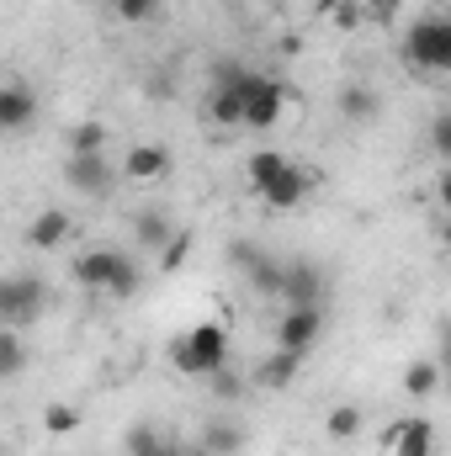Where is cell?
I'll return each instance as SVG.
<instances>
[{
  "mask_svg": "<svg viewBox=\"0 0 451 456\" xmlns=\"http://www.w3.org/2000/svg\"><path fill=\"white\" fill-rule=\"evenodd\" d=\"M170 366H176L181 377H213L218 366H228V330L218 319H208V324L176 335V340H170Z\"/></svg>",
  "mask_w": 451,
  "mask_h": 456,
  "instance_id": "cell-1",
  "label": "cell"
},
{
  "mask_svg": "<svg viewBox=\"0 0 451 456\" xmlns=\"http://www.w3.org/2000/svg\"><path fill=\"white\" fill-rule=\"evenodd\" d=\"M255 69L239 59H213L208 69V117L218 127H244V96H250Z\"/></svg>",
  "mask_w": 451,
  "mask_h": 456,
  "instance_id": "cell-2",
  "label": "cell"
},
{
  "mask_svg": "<svg viewBox=\"0 0 451 456\" xmlns=\"http://www.w3.org/2000/svg\"><path fill=\"white\" fill-rule=\"evenodd\" d=\"M404 64L414 75H451V16H420L404 32Z\"/></svg>",
  "mask_w": 451,
  "mask_h": 456,
  "instance_id": "cell-3",
  "label": "cell"
},
{
  "mask_svg": "<svg viewBox=\"0 0 451 456\" xmlns=\"http://www.w3.org/2000/svg\"><path fill=\"white\" fill-rule=\"evenodd\" d=\"M43 303H48V292H43V281H37V276L16 271V276H5V281H0V319H5L11 330H21V324L43 319Z\"/></svg>",
  "mask_w": 451,
  "mask_h": 456,
  "instance_id": "cell-4",
  "label": "cell"
},
{
  "mask_svg": "<svg viewBox=\"0 0 451 456\" xmlns=\"http://www.w3.org/2000/svg\"><path fill=\"white\" fill-rule=\"evenodd\" d=\"M287 102H292L287 80H276V75H260V69H255V80H250V96H244V127H250V133H266V127H276V117L287 112Z\"/></svg>",
  "mask_w": 451,
  "mask_h": 456,
  "instance_id": "cell-5",
  "label": "cell"
},
{
  "mask_svg": "<svg viewBox=\"0 0 451 456\" xmlns=\"http://www.w3.org/2000/svg\"><path fill=\"white\" fill-rule=\"evenodd\" d=\"M64 181H70L80 197L102 202V197H112L117 170L107 165V154H70V159H64Z\"/></svg>",
  "mask_w": 451,
  "mask_h": 456,
  "instance_id": "cell-6",
  "label": "cell"
},
{
  "mask_svg": "<svg viewBox=\"0 0 451 456\" xmlns=\"http://www.w3.org/2000/svg\"><path fill=\"white\" fill-rule=\"evenodd\" d=\"M176 170V154H170V143H154V138H144V143H127V159H122V175L127 181H138V186H154V181H165Z\"/></svg>",
  "mask_w": 451,
  "mask_h": 456,
  "instance_id": "cell-7",
  "label": "cell"
},
{
  "mask_svg": "<svg viewBox=\"0 0 451 456\" xmlns=\"http://www.w3.org/2000/svg\"><path fill=\"white\" fill-rule=\"evenodd\" d=\"M282 303L287 308H324V271L314 260H287V271H282Z\"/></svg>",
  "mask_w": 451,
  "mask_h": 456,
  "instance_id": "cell-8",
  "label": "cell"
},
{
  "mask_svg": "<svg viewBox=\"0 0 451 456\" xmlns=\"http://www.w3.org/2000/svg\"><path fill=\"white\" fill-rule=\"evenodd\" d=\"M382 452L388 456H436V425H430L425 414L393 419V425L382 430Z\"/></svg>",
  "mask_w": 451,
  "mask_h": 456,
  "instance_id": "cell-9",
  "label": "cell"
},
{
  "mask_svg": "<svg viewBox=\"0 0 451 456\" xmlns=\"http://www.w3.org/2000/svg\"><path fill=\"white\" fill-rule=\"evenodd\" d=\"M319 335H324V308H287V314L276 319V350L308 355Z\"/></svg>",
  "mask_w": 451,
  "mask_h": 456,
  "instance_id": "cell-10",
  "label": "cell"
},
{
  "mask_svg": "<svg viewBox=\"0 0 451 456\" xmlns=\"http://www.w3.org/2000/svg\"><path fill=\"white\" fill-rule=\"evenodd\" d=\"M314 181H319V175H314L308 165H298V159H292V165L282 170V181L260 191V202H266L271 213H292V208H303V202H308V191H314Z\"/></svg>",
  "mask_w": 451,
  "mask_h": 456,
  "instance_id": "cell-11",
  "label": "cell"
},
{
  "mask_svg": "<svg viewBox=\"0 0 451 456\" xmlns=\"http://www.w3.org/2000/svg\"><path fill=\"white\" fill-rule=\"evenodd\" d=\"M122 260H127V255H117L112 244H96V249H86V255L75 260V281H80L86 292H107L112 276L122 271Z\"/></svg>",
  "mask_w": 451,
  "mask_h": 456,
  "instance_id": "cell-12",
  "label": "cell"
},
{
  "mask_svg": "<svg viewBox=\"0 0 451 456\" xmlns=\"http://www.w3.org/2000/svg\"><path fill=\"white\" fill-rule=\"evenodd\" d=\"M228 255L244 265V281H250L255 292H271V297H282V271H287L282 260H271L266 249H250V244H234Z\"/></svg>",
  "mask_w": 451,
  "mask_h": 456,
  "instance_id": "cell-13",
  "label": "cell"
},
{
  "mask_svg": "<svg viewBox=\"0 0 451 456\" xmlns=\"http://www.w3.org/2000/svg\"><path fill=\"white\" fill-rule=\"evenodd\" d=\"M32 117H37V96H32V86L5 80V86H0V133H27Z\"/></svg>",
  "mask_w": 451,
  "mask_h": 456,
  "instance_id": "cell-14",
  "label": "cell"
},
{
  "mask_svg": "<svg viewBox=\"0 0 451 456\" xmlns=\"http://www.w3.org/2000/svg\"><path fill=\"white\" fill-rule=\"evenodd\" d=\"M298 371H303V355H298V350H271V355L255 366V387L282 393V387H292V382H298Z\"/></svg>",
  "mask_w": 451,
  "mask_h": 456,
  "instance_id": "cell-15",
  "label": "cell"
},
{
  "mask_svg": "<svg viewBox=\"0 0 451 456\" xmlns=\"http://www.w3.org/2000/svg\"><path fill=\"white\" fill-rule=\"evenodd\" d=\"M441 382H447V371H441V361H436V355H414V361L404 366V398H414V403L436 398V393H441Z\"/></svg>",
  "mask_w": 451,
  "mask_h": 456,
  "instance_id": "cell-16",
  "label": "cell"
},
{
  "mask_svg": "<svg viewBox=\"0 0 451 456\" xmlns=\"http://www.w3.org/2000/svg\"><path fill=\"white\" fill-rule=\"evenodd\" d=\"M70 228H75V218H70L64 208H43V213L32 218V228H27V244H32V249H59V244L70 239Z\"/></svg>",
  "mask_w": 451,
  "mask_h": 456,
  "instance_id": "cell-17",
  "label": "cell"
},
{
  "mask_svg": "<svg viewBox=\"0 0 451 456\" xmlns=\"http://www.w3.org/2000/svg\"><path fill=\"white\" fill-rule=\"evenodd\" d=\"M335 112H340V122H372V117L382 112V102H377L372 86H340Z\"/></svg>",
  "mask_w": 451,
  "mask_h": 456,
  "instance_id": "cell-18",
  "label": "cell"
},
{
  "mask_svg": "<svg viewBox=\"0 0 451 456\" xmlns=\"http://www.w3.org/2000/svg\"><path fill=\"white\" fill-rule=\"evenodd\" d=\"M287 165H292V154H282V149H255V154H250V186H255V197H260L266 186H276Z\"/></svg>",
  "mask_w": 451,
  "mask_h": 456,
  "instance_id": "cell-19",
  "label": "cell"
},
{
  "mask_svg": "<svg viewBox=\"0 0 451 456\" xmlns=\"http://www.w3.org/2000/svg\"><path fill=\"white\" fill-rule=\"evenodd\" d=\"M80 425H86V414H80L75 403H64V398L43 403V436H48V441H64V436H75Z\"/></svg>",
  "mask_w": 451,
  "mask_h": 456,
  "instance_id": "cell-20",
  "label": "cell"
},
{
  "mask_svg": "<svg viewBox=\"0 0 451 456\" xmlns=\"http://www.w3.org/2000/svg\"><path fill=\"white\" fill-rule=\"evenodd\" d=\"M239 446H244V430L234 419H208L202 425V452L208 456H239Z\"/></svg>",
  "mask_w": 451,
  "mask_h": 456,
  "instance_id": "cell-21",
  "label": "cell"
},
{
  "mask_svg": "<svg viewBox=\"0 0 451 456\" xmlns=\"http://www.w3.org/2000/svg\"><path fill=\"white\" fill-rule=\"evenodd\" d=\"M133 228H138V244H149V249H165V244L181 233L165 213H138V224H133Z\"/></svg>",
  "mask_w": 451,
  "mask_h": 456,
  "instance_id": "cell-22",
  "label": "cell"
},
{
  "mask_svg": "<svg viewBox=\"0 0 451 456\" xmlns=\"http://www.w3.org/2000/svg\"><path fill=\"white\" fill-rule=\"evenodd\" d=\"M21 366H27V345H21V335L5 324V330H0V377L11 382V377H21Z\"/></svg>",
  "mask_w": 451,
  "mask_h": 456,
  "instance_id": "cell-23",
  "label": "cell"
},
{
  "mask_svg": "<svg viewBox=\"0 0 451 456\" xmlns=\"http://www.w3.org/2000/svg\"><path fill=\"white\" fill-rule=\"evenodd\" d=\"M107 149V122H75L70 127V154H102Z\"/></svg>",
  "mask_w": 451,
  "mask_h": 456,
  "instance_id": "cell-24",
  "label": "cell"
},
{
  "mask_svg": "<svg viewBox=\"0 0 451 456\" xmlns=\"http://www.w3.org/2000/svg\"><path fill=\"white\" fill-rule=\"evenodd\" d=\"M324 430H330V441H356L361 436V409L356 403H335L330 419H324Z\"/></svg>",
  "mask_w": 451,
  "mask_h": 456,
  "instance_id": "cell-25",
  "label": "cell"
},
{
  "mask_svg": "<svg viewBox=\"0 0 451 456\" xmlns=\"http://www.w3.org/2000/svg\"><path fill=\"white\" fill-rule=\"evenodd\" d=\"M138 287H144V276H138V265H133V260H122V271L112 276V287H107V297H112V303H133V297H138Z\"/></svg>",
  "mask_w": 451,
  "mask_h": 456,
  "instance_id": "cell-26",
  "label": "cell"
},
{
  "mask_svg": "<svg viewBox=\"0 0 451 456\" xmlns=\"http://www.w3.org/2000/svg\"><path fill=\"white\" fill-rule=\"evenodd\" d=\"M324 11H330V21H335L340 32H356V27L366 21V5H361V0H330Z\"/></svg>",
  "mask_w": 451,
  "mask_h": 456,
  "instance_id": "cell-27",
  "label": "cell"
},
{
  "mask_svg": "<svg viewBox=\"0 0 451 456\" xmlns=\"http://www.w3.org/2000/svg\"><path fill=\"white\" fill-rule=\"evenodd\" d=\"M122 441H127V456H149V452H160V446H165V436H160L154 425H133Z\"/></svg>",
  "mask_w": 451,
  "mask_h": 456,
  "instance_id": "cell-28",
  "label": "cell"
},
{
  "mask_svg": "<svg viewBox=\"0 0 451 456\" xmlns=\"http://www.w3.org/2000/svg\"><path fill=\"white\" fill-rule=\"evenodd\" d=\"M425 143H430V154H436L441 165H451V112H441L436 122H430V133H425Z\"/></svg>",
  "mask_w": 451,
  "mask_h": 456,
  "instance_id": "cell-29",
  "label": "cell"
},
{
  "mask_svg": "<svg viewBox=\"0 0 451 456\" xmlns=\"http://www.w3.org/2000/svg\"><path fill=\"white\" fill-rule=\"evenodd\" d=\"M186 255H192V228H181V233L160 249V271H181V265H186Z\"/></svg>",
  "mask_w": 451,
  "mask_h": 456,
  "instance_id": "cell-30",
  "label": "cell"
},
{
  "mask_svg": "<svg viewBox=\"0 0 451 456\" xmlns=\"http://www.w3.org/2000/svg\"><path fill=\"white\" fill-rule=\"evenodd\" d=\"M112 11L122 16V21H154L160 0H112Z\"/></svg>",
  "mask_w": 451,
  "mask_h": 456,
  "instance_id": "cell-31",
  "label": "cell"
},
{
  "mask_svg": "<svg viewBox=\"0 0 451 456\" xmlns=\"http://www.w3.org/2000/svg\"><path fill=\"white\" fill-rule=\"evenodd\" d=\"M436 361H441V371H447V382H451V319H441V335H436Z\"/></svg>",
  "mask_w": 451,
  "mask_h": 456,
  "instance_id": "cell-32",
  "label": "cell"
},
{
  "mask_svg": "<svg viewBox=\"0 0 451 456\" xmlns=\"http://www.w3.org/2000/svg\"><path fill=\"white\" fill-rule=\"evenodd\" d=\"M208 382H213V393H218V398H234V393H239V377H234L228 366H218V371H213Z\"/></svg>",
  "mask_w": 451,
  "mask_h": 456,
  "instance_id": "cell-33",
  "label": "cell"
},
{
  "mask_svg": "<svg viewBox=\"0 0 451 456\" xmlns=\"http://www.w3.org/2000/svg\"><path fill=\"white\" fill-rule=\"evenodd\" d=\"M393 11H398V0H372V5H366V21H388Z\"/></svg>",
  "mask_w": 451,
  "mask_h": 456,
  "instance_id": "cell-34",
  "label": "cell"
},
{
  "mask_svg": "<svg viewBox=\"0 0 451 456\" xmlns=\"http://www.w3.org/2000/svg\"><path fill=\"white\" fill-rule=\"evenodd\" d=\"M436 202L447 208V218H451V165L441 170V181H436Z\"/></svg>",
  "mask_w": 451,
  "mask_h": 456,
  "instance_id": "cell-35",
  "label": "cell"
},
{
  "mask_svg": "<svg viewBox=\"0 0 451 456\" xmlns=\"http://www.w3.org/2000/svg\"><path fill=\"white\" fill-rule=\"evenodd\" d=\"M181 452V446H170V441H165V446H160V452H149V456H176Z\"/></svg>",
  "mask_w": 451,
  "mask_h": 456,
  "instance_id": "cell-36",
  "label": "cell"
},
{
  "mask_svg": "<svg viewBox=\"0 0 451 456\" xmlns=\"http://www.w3.org/2000/svg\"><path fill=\"white\" fill-rule=\"evenodd\" d=\"M176 456H208V452H202V446H197V452H186V446H181V452H176Z\"/></svg>",
  "mask_w": 451,
  "mask_h": 456,
  "instance_id": "cell-37",
  "label": "cell"
},
{
  "mask_svg": "<svg viewBox=\"0 0 451 456\" xmlns=\"http://www.w3.org/2000/svg\"><path fill=\"white\" fill-rule=\"evenodd\" d=\"M441 239H447V249H451V218H447V228H441Z\"/></svg>",
  "mask_w": 451,
  "mask_h": 456,
  "instance_id": "cell-38",
  "label": "cell"
},
{
  "mask_svg": "<svg viewBox=\"0 0 451 456\" xmlns=\"http://www.w3.org/2000/svg\"><path fill=\"white\" fill-rule=\"evenodd\" d=\"M361 5H372V0H361Z\"/></svg>",
  "mask_w": 451,
  "mask_h": 456,
  "instance_id": "cell-39",
  "label": "cell"
}]
</instances>
